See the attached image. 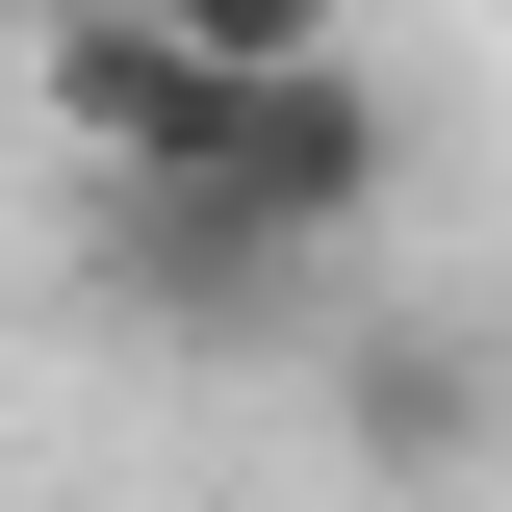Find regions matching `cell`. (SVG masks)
Returning <instances> with one entry per match:
<instances>
[{
	"instance_id": "1",
	"label": "cell",
	"mask_w": 512,
	"mask_h": 512,
	"mask_svg": "<svg viewBox=\"0 0 512 512\" xmlns=\"http://www.w3.org/2000/svg\"><path fill=\"white\" fill-rule=\"evenodd\" d=\"M333 410H359L384 487H461V461H487V359H461V333H410V308L333 333Z\"/></svg>"
},
{
	"instance_id": "2",
	"label": "cell",
	"mask_w": 512,
	"mask_h": 512,
	"mask_svg": "<svg viewBox=\"0 0 512 512\" xmlns=\"http://www.w3.org/2000/svg\"><path fill=\"white\" fill-rule=\"evenodd\" d=\"M128 26H154V52H205L256 103V77H359V0H128Z\"/></svg>"
}]
</instances>
